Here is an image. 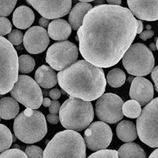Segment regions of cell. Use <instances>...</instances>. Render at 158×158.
I'll use <instances>...</instances> for the list:
<instances>
[{
	"instance_id": "cell-1",
	"label": "cell",
	"mask_w": 158,
	"mask_h": 158,
	"mask_svg": "<svg viewBox=\"0 0 158 158\" xmlns=\"http://www.w3.org/2000/svg\"><path fill=\"white\" fill-rule=\"evenodd\" d=\"M137 19L120 5H97L86 14L78 30L79 50L92 64L109 68L117 64L134 41Z\"/></svg>"
},
{
	"instance_id": "cell-19",
	"label": "cell",
	"mask_w": 158,
	"mask_h": 158,
	"mask_svg": "<svg viewBox=\"0 0 158 158\" xmlns=\"http://www.w3.org/2000/svg\"><path fill=\"white\" fill-rule=\"evenodd\" d=\"M35 20V15L30 7L22 5L15 10L13 14V23L19 29H27Z\"/></svg>"
},
{
	"instance_id": "cell-18",
	"label": "cell",
	"mask_w": 158,
	"mask_h": 158,
	"mask_svg": "<svg viewBox=\"0 0 158 158\" xmlns=\"http://www.w3.org/2000/svg\"><path fill=\"white\" fill-rule=\"evenodd\" d=\"M35 81L42 88L50 89L56 85L58 77L51 67L42 65L39 67L35 73Z\"/></svg>"
},
{
	"instance_id": "cell-9",
	"label": "cell",
	"mask_w": 158,
	"mask_h": 158,
	"mask_svg": "<svg viewBox=\"0 0 158 158\" xmlns=\"http://www.w3.org/2000/svg\"><path fill=\"white\" fill-rule=\"evenodd\" d=\"M10 95L26 108L37 110L43 101V94L38 83L31 77L20 75L11 89Z\"/></svg>"
},
{
	"instance_id": "cell-16",
	"label": "cell",
	"mask_w": 158,
	"mask_h": 158,
	"mask_svg": "<svg viewBox=\"0 0 158 158\" xmlns=\"http://www.w3.org/2000/svg\"><path fill=\"white\" fill-rule=\"evenodd\" d=\"M129 96L138 101L141 106L147 105L154 97V86L148 79L136 77L131 82Z\"/></svg>"
},
{
	"instance_id": "cell-10",
	"label": "cell",
	"mask_w": 158,
	"mask_h": 158,
	"mask_svg": "<svg viewBox=\"0 0 158 158\" xmlns=\"http://www.w3.org/2000/svg\"><path fill=\"white\" fill-rule=\"evenodd\" d=\"M78 57V49L74 43L69 41L54 43L46 54V62L52 69L61 71L73 64Z\"/></svg>"
},
{
	"instance_id": "cell-47",
	"label": "cell",
	"mask_w": 158,
	"mask_h": 158,
	"mask_svg": "<svg viewBox=\"0 0 158 158\" xmlns=\"http://www.w3.org/2000/svg\"><path fill=\"white\" fill-rule=\"evenodd\" d=\"M146 29H147V30H151L152 29V26L148 24V25L146 26Z\"/></svg>"
},
{
	"instance_id": "cell-8",
	"label": "cell",
	"mask_w": 158,
	"mask_h": 158,
	"mask_svg": "<svg viewBox=\"0 0 158 158\" xmlns=\"http://www.w3.org/2000/svg\"><path fill=\"white\" fill-rule=\"evenodd\" d=\"M140 140L151 148H158V97L152 99L137 119Z\"/></svg>"
},
{
	"instance_id": "cell-34",
	"label": "cell",
	"mask_w": 158,
	"mask_h": 158,
	"mask_svg": "<svg viewBox=\"0 0 158 158\" xmlns=\"http://www.w3.org/2000/svg\"><path fill=\"white\" fill-rule=\"evenodd\" d=\"M61 105L60 103L56 100H53L51 101V104L49 106V111L51 114H58L59 112Z\"/></svg>"
},
{
	"instance_id": "cell-39",
	"label": "cell",
	"mask_w": 158,
	"mask_h": 158,
	"mask_svg": "<svg viewBox=\"0 0 158 158\" xmlns=\"http://www.w3.org/2000/svg\"><path fill=\"white\" fill-rule=\"evenodd\" d=\"M39 24H40V26L41 27L46 28L48 27L50 22V19H46L44 17H42L39 19Z\"/></svg>"
},
{
	"instance_id": "cell-33",
	"label": "cell",
	"mask_w": 158,
	"mask_h": 158,
	"mask_svg": "<svg viewBox=\"0 0 158 158\" xmlns=\"http://www.w3.org/2000/svg\"><path fill=\"white\" fill-rule=\"evenodd\" d=\"M12 31V24L8 19L0 16V35L9 34Z\"/></svg>"
},
{
	"instance_id": "cell-26",
	"label": "cell",
	"mask_w": 158,
	"mask_h": 158,
	"mask_svg": "<svg viewBox=\"0 0 158 158\" xmlns=\"http://www.w3.org/2000/svg\"><path fill=\"white\" fill-rule=\"evenodd\" d=\"M13 143V135L6 126L0 124V153L10 148Z\"/></svg>"
},
{
	"instance_id": "cell-48",
	"label": "cell",
	"mask_w": 158,
	"mask_h": 158,
	"mask_svg": "<svg viewBox=\"0 0 158 158\" xmlns=\"http://www.w3.org/2000/svg\"><path fill=\"white\" fill-rule=\"evenodd\" d=\"M19 148V145H14V148Z\"/></svg>"
},
{
	"instance_id": "cell-46",
	"label": "cell",
	"mask_w": 158,
	"mask_h": 158,
	"mask_svg": "<svg viewBox=\"0 0 158 158\" xmlns=\"http://www.w3.org/2000/svg\"><path fill=\"white\" fill-rule=\"evenodd\" d=\"M78 1H80L81 2L88 3V2H94V1H95V0H78Z\"/></svg>"
},
{
	"instance_id": "cell-25",
	"label": "cell",
	"mask_w": 158,
	"mask_h": 158,
	"mask_svg": "<svg viewBox=\"0 0 158 158\" xmlns=\"http://www.w3.org/2000/svg\"><path fill=\"white\" fill-rule=\"evenodd\" d=\"M123 114L129 118H138L141 113V106L138 101L135 100H129L123 105Z\"/></svg>"
},
{
	"instance_id": "cell-20",
	"label": "cell",
	"mask_w": 158,
	"mask_h": 158,
	"mask_svg": "<svg viewBox=\"0 0 158 158\" xmlns=\"http://www.w3.org/2000/svg\"><path fill=\"white\" fill-rule=\"evenodd\" d=\"M92 8L93 5L86 2H79L73 7L69 14V22L73 30L78 31L80 28L86 14Z\"/></svg>"
},
{
	"instance_id": "cell-15",
	"label": "cell",
	"mask_w": 158,
	"mask_h": 158,
	"mask_svg": "<svg viewBox=\"0 0 158 158\" xmlns=\"http://www.w3.org/2000/svg\"><path fill=\"white\" fill-rule=\"evenodd\" d=\"M133 16L140 20H158V0H127Z\"/></svg>"
},
{
	"instance_id": "cell-2",
	"label": "cell",
	"mask_w": 158,
	"mask_h": 158,
	"mask_svg": "<svg viewBox=\"0 0 158 158\" xmlns=\"http://www.w3.org/2000/svg\"><path fill=\"white\" fill-rule=\"evenodd\" d=\"M59 86L70 97L95 101L104 93L106 80L101 67L79 60L57 74Z\"/></svg>"
},
{
	"instance_id": "cell-38",
	"label": "cell",
	"mask_w": 158,
	"mask_h": 158,
	"mask_svg": "<svg viewBox=\"0 0 158 158\" xmlns=\"http://www.w3.org/2000/svg\"><path fill=\"white\" fill-rule=\"evenodd\" d=\"M49 95L52 100H58L61 97V91L57 88L52 89L49 93Z\"/></svg>"
},
{
	"instance_id": "cell-22",
	"label": "cell",
	"mask_w": 158,
	"mask_h": 158,
	"mask_svg": "<svg viewBox=\"0 0 158 158\" xmlns=\"http://www.w3.org/2000/svg\"><path fill=\"white\" fill-rule=\"evenodd\" d=\"M19 112V106L14 98L5 97L0 100V118L10 120L16 118Z\"/></svg>"
},
{
	"instance_id": "cell-36",
	"label": "cell",
	"mask_w": 158,
	"mask_h": 158,
	"mask_svg": "<svg viewBox=\"0 0 158 158\" xmlns=\"http://www.w3.org/2000/svg\"><path fill=\"white\" fill-rule=\"evenodd\" d=\"M151 77L153 80L154 83H155V87L156 91L158 93V66L155 67L153 69V70L152 71V75Z\"/></svg>"
},
{
	"instance_id": "cell-21",
	"label": "cell",
	"mask_w": 158,
	"mask_h": 158,
	"mask_svg": "<svg viewBox=\"0 0 158 158\" xmlns=\"http://www.w3.org/2000/svg\"><path fill=\"white\" fill-rule=\"evenodd\" d=\"M118 138L125 143H130L135 140L138 137V131L135 123L129 120L120 122L116 128Z\"/></svg>"
},
{
	"instance_id": "cell-41",
	"label": "cell",
	"mask_w": 158,
	"mask_h": 158,
	"mask_svg": "<svg viewBox=\"0 0 158 158\" xmlns=\"http://www.w3.org/2000/svg\"><path fill=\"white\" fill-rule=\"evenodd\" d=\"M51 101H50V99L48 98H43L42 105L44 107H49L51 104Z\"/></svg>"
},
{
	"instance_id": "cell-14",
	"label": "cell",
	"mask_w": 158,
	"mask_h": 158,
	"mask_svg": "<svg viewBox=\"0 0 158 158\" xmlns=\"http://www.w3.org/2000/svg\"><path fill=\"white\" fill-rule=\"evenodd\" d=\"M24 48L31 54H39L44 52L50 44L49 35L44 28L34 26L26 31L24 35Z\"/></svg>"
},
{
	"instance_id": "cell-45",
	"label": "cell",
	"mask_w": 158,
	"mask_h": 158,
	"mask_svg": "<svg viewBox=\"0 0 158 158\" xmlns=\"http://www.w3.org/2000/svg\"><path fill=\"white\" fill-rule=\"evenodd\" d=\"M150 47V50H152V51H155L156 50H157V47H156V44L155 43H151L149 45Z\"/></svg>"
},
{
	"instance_id": "cell-40",
	"label": "cell",
	"mask_w": 158,
	"mask_h": 158,
	"mask_svg": "<svg viewBox=\"0 0 158 158\" xmlns=\"http://www.w3.org/2000/svg\"><path fill=\"white\" fill-rule=\"evenodd\" d=\"M137 23H138V29H137V34H140L143 32V22L140 19H137Z\"/></svg>"
},
{
	"instance_id": "cell-44",
	"label": "cell",
	"mask_w": 158,
	"mask_h": 158,
	"mask_svg": "<svg viewBox=\"0 0 158 158\" xmlns=\"http://www.w3.org/2000/svg\"><path fill=\"white\" fill-rule=\"evenodd\" d=\"M94 4L95 5H105V0H95L94 1Z\"/></svg>"
},
{
	"instance_id": "cell-42",
	"label": "cell",
	"mask_w": 158,
	"mask_h": 158,
	"mask_svg": "<svg viewBox=\"0 0 158 158\" xmlns=\"http://www.w3.org/2000/svg\"><path fill=\"white\" fill-rule=\"evenodd\" d=\"M109 5H120L121 4V0H106Z\"/></svg>"
},
{
	"instance_id": "cell-49",
	"label": "cell",
	"mask_w": 158,
	"mask_h": 158,
	"mask_svg": "<svg viewBox=\"0 0 158 158\" xmlns=\"http://www.w3.org/2000/svg\"><path fill=\"white\" fill-rule=\"evenodd\" d=\"M156 47H157V49L158 50V38L157 39V41H156Z\"/></svg>"
},
{
	"instance_id": "cell-12",
	"label": "cell",
	"mask_w": 158,
	"mask_h": 158,
	"mask_svg": "<svg viewBox=\"0 0 158 158\" xmlns=\"http://www.w3.org/2000/svg\"><path fill=\"white\" fill-rule=\"evenodd\" d=\"M112 131L105 122L95 121L84 131V140L86 146L92 151L106 149L112 142Z\"/></svg>"
},
{
	"instance_id": "cell-7",
	"label": "cell",
	"mask_w": 158,
	"mask_h": 158,
	"mask_svg": "<svg viewBox=\"0 0 158 158\" xmlns=\"http://www.w3.org/2000/svg\"><path fill=\"white\" fill-rule=\"evenodd\" d=\"M122 62L126 70L131 76H147L155 67V57L149 48L141 43L131 44L125 52Z\"/></svg>"
},
{
	"instance_id": "cell-24",
	"label": "cell",
	"mask_w": 158,
	"mask_h": 158,
	"mask_svg": "<svg viewBox=\"0 0 158 158\" xmlns=\"http://www.w3.org/2000/svg\"><path fill=\"white\" fill-rule=\"evenodd\" d=\"M126 74L122 69L119 68L112 69L108 73L106 76V81L112 87L118 88L123 86L126 81Z\"/></svg>"
},
{
	"instance_id": "cell-30",
	"label": "cell",
	"mask_w": 158,
	"mask_h": 158,
	"mask_svg": "<svg viewBox=\"0 0 158 158\" xmlns=\"http://www.w3.org/2000/svg\"><path fill=\"white\" fill-rule=\"evenodd\" d=\"M0 158H27L26 154L19 148H11L0 154Z\"/></svg>"
},
{
	"instance_id": "cell-27",
	"label": "cell",
	"mask_w": 158,
	"mask_h": 158,
	"mask_svg": "<svg viewBox=\"0 0 158 158\" xmlns=\"http://www.w3.org/2000/svg\"><path fill=\"white\" fill-rule=\"evenodd\" d=\"M35 67V60L28 55H22L19 57V72L30 73Z\"/></svg>"
},
{
	"instance_id": "cell-11",
	"label": "cell",
	"mask_w": 158,
	"mask_h": 158,
	"mask_svg": "<svg viewBox=\"0 0 158 158\" xmlns=\"http://www.w3.org/2000/svg\"><path fill=\"white\" fill-rule=\"evenodd\" d=\"M123 101L113 93L103 94L98 98L95 114L101 121L113 124L123 119Z\"/></svg>"
},
{
	"instance_id": "cell-4",
	"label": "cell",
	"mask_w": 158,
	"mask_h": 158,
	"mask_svg": "<svg viewBox=\"0 0 158 158\" xmlns=\"http://www.w3.org/2000/svg\"><path fill=\"white\" fill-rule=\"evenodd\" d=\"M94 119V110L90 101L70 97L64 102L59 110V120L67 130L81 131Z\"/></svg>"
},
{
	"instance_id": "cell-32",
	"label": "cell",
	"mask_w": 158,
	"mask_h": 158,
	"mask_svg": "<svg viewBox=\"0 0 158 158\" xmlns=\"http://www.w3.org/2000/svg\"><path fill=\"white\" fill-rule=\"evenodd\" d=\"M23 33L19 30H13L7 35V40L13 45L18 46L23 41Z\"/></svg>"
},
{
	"instance_id": "cell-3",
	"label": "cell",
	"mask_w": 158,
	"mask_h": 158,
	"mask_svg": "<svg viewBox=\"0 0 158 158\" xmlns=\"http://www.w3.org/2000/svg\"><path fill=\"white\" fill-rule=\"evenodd\" d=\"M43 158H86L85 141L78 131H60L47 145Z\"/></svg>"
},
{
	"instance_id": "cell-29",
	"label": "cell",
	"mask_w": 158,
	"mask_h": 158,
	"mask_svg": "<svg viewBox=\"0 0 158 158\" xmlns=\"http://www.w3.org/2000/svg\"><path fill=\"white\" fill-rule=\"evenodd\" d=\"M87 158H118V153L116 150L106 148L92 154Z\"/></svg>"
},
{
	"instance_id": "cell-23",
	"label": "cell",
	"mask_w": 158,
	"mask_h": 158,
	"mask_svg": "<svg viewBox=\"0 0 158 158\" xmlns=\"http://www.w3.org/2000/svg\"><path fill=\"white\" fill-rule=\"evenodd\" d=\"M118 153V158H147L143 148L135 143L130 142L122 145Z\"/></svg>"
},
{
	"instance_id": "cell-13",
	"label": "cell",
	"mask_w": 158,
	"mask_h": 158,
	"mask_svg": "<svg viewBox=\"0 0 158 158\" xmlns=\"http://www.w3.org/2000/svg\"><path fill=\"white\" fill-rule=\"evenodd\" d=\"M39 14L48 19H57L70 12L72 0H25Z\"/></svg>"
},
{
	"instance_id": "cell-43",
	"label": "cell",
	"mask_w": 158,
	"mask_h": 158,
	"mask_svg": "<svg viewBox=\"0 0 158 158\" xmlns=\"http://www.w3.org/2000/svg\"><path fill=\"white\" fill-rule=\"evenodd\" d=\"M148 158H158V148L152 152Z\"/></svg>"
},
{
	"instance_id": "cell-37",
	"label": "cell",
	"mask_w": 158,
	"mask_h": 158,
	"mask_svg": "<svg viewBox=\"0 0 158 158\" xmlns=\"http://www.w3.org/2000/svg\"><path fill=\"white\" fill-rule=\"evenodd\" d=\"M48 122L51 124H57L59 122V115L57 114H49L47 116Z\"/></svg>"
},
{
	"instance_id": "cell-50",
	"label": "cell",
	"mask_w": 158,
	"mask_h": 158,
	"mask_svg": "<svg viewBox=\"0 0 158 158\" xmlns=\"http://www.w3.org/2000/svg\"><path fill=\"white\" fill-rule=\"evenodd\" d=\"M0 121H1V118H0Z\"/></svg>"
},
{
	"instance_id": "cell-28",
	"label": "cell",
	"mask_w": 158,
	"mask_h": 158,
	"mask_svg": "<svg viewBox=\"0 0 158 158\" xmlns=\"http://www.w3.org/2000/svg\"><path fill=\"white\" fill-rule=\"evenodd\" d=\"M18 0H0V16H8L14 10Z\"/></svg>"
},
{
	"instance_id": "cell-31",
	"label": "cell",
	"mask_w": 158,
	"mask_h": 158,
	"mask_svg": "<svg viewBox=\"0 0 158 158\" xmlns=\"http://www.w3.org/2000/svg\"><path fill=\"white\" fill-rule=\"evenodd\" d=\"M27 158H43L44 151L40 147L36 146H27L25 152Z\"/></svg>"
},
{
	"instance_id": "cell-5",
	"label": "cell",
	"mask_w": 158,
	"mask_h": 158,
	"mask_svg": "<svg viewBox=\"0 0 158 158\" xmlns=\"http://www.w3.org/2000/svg\"><path fill=\"white\" fill-rule=\"evenodd\" d=\"M14 131L22 142L28 144L39 142L48 132L44 115L39 111L27 108L15 118Z\"/></svg>"
},
{
	"instance_id": "cell-6",
	"label": "cell",
	"mask_w": 158,
	"mask_h": 158,
	"mask_svg": "<svg viewBox=\"0 0 158 158\" xmlns=\"http://www.w3.org/2000/svg\"><path fill=\"white\" fill-rule=\"evenodd\" d=\"M19 77V57L14 45L0 35V95L11 91Z\"/></svg>"
},
{
	"instance_id": "cell-17",
	"label": "cell",
	"mask_w": 158,
	"mask_h": 158,
	"mask_svg": "<svg viewBox=\"0 0 158 158\" xmlns=\"http://www.w3.org/2000/svg\"><path fill=\"white\" fill-rule=\"evenodd\" d=\"M72 32V27L67 21L57 19L51 22L48 26V35L56 41H66Z\"/></svg>"
},
{
	"instance_id": "cell-35",
	"label": "cell",
	"mask_w": 158,
	"mask_h": 158,
	"mask_svg": "<svg viewBox=\"0 0 158 158\" xmlns=\"http://www.w3.org/2000/svg\"><path fill=\"white\" fill-rule=\"evenodd\" d=\"M154 34H155V32L152 30H147V31H143L142 33L139 34V37L143 41H146L148 39H151L152 37H153Z\"/></svg>"
}]
</instances>
